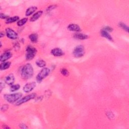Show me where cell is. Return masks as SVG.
<instances>
[{
	"label": "cell",
	"instance_id": "1",
	"mask_svg": "<svg viewBox=\"0 0 129 129\" xmlns=\"http://www.w3.org/2000/svg\"><path fill=\"white\" fill-rule=\"evenodd\" d=\"M33 68L31 64H27L21 69V77L24 79H29L33 76Z\"/></svg>",
	"mask_w": 129,
	"mask_h": 129
},
{
	"label": "cell",
	"instance_id": "22",
	"mask_svg": "<svg viewBox=\"0 0 129 129\" xmlns=\"http://www.w3.org/2000/svg\"><path fill=\"white\" fill-rule=\"evenodd\" d=\"M27 20H28V19L26 18H24L22 19H20L19 21H18V22H17V25H18V26H22L23 25H24L27 22Z\"/></svg>",
	"mask_w": 129,
	"mask_h": 129
},
{
	"label": "cell",
	"instance_id": "10",
	"mask_svg": "<svg viewBox=\"0 0 129 129\" xmlns=\"http://www.w3.org/2000/svg\"><path fill=\"white\" fill-rule=\"evenodd\" d=\"M5 83L9 85H12L15 82V77L13 74L7 75L5 78Z\"/></svg>",
	"mask_w": 129,
	"mask_h": 129
},
{
	"label": "cell",
	"instance_id": "5",
	"mask_svg": "<svg viewBox=\"0 0 129 129\" xmlns=\"http://www.w3.org/2000/svg\"><path fill=\"white\" fill-rule=\"evenodd\" d=\"M85 49L84 46L82 45L76 46L73 51V56L76 58L82 57L85 55Z\"/></svg>",
	"mask_w": 129,
	"mask_h": 129
},
{
	"label": "cell",
	"instance_id": "20",
	"mask_svg": "<svg viewBox=\"0 0 129 129\" xmlns=\"http://www.w3.org/2000/svg\"><path fill=\"white\" fill-rule=\"evenodd\" d=\"M36 63V65L40 68H43L46 66V62L42 59L37 60Z\"/></svg>",
	"mask_w": 129,
	"mask_h": 129
},
{
	"label": "cell",
	"instance_id": "12",
	"mask_svg": "<svg viewBox=\"0 0 129 129\" xmlns=\"http://www.w3.org/2000/svg\"><path fill=\"white\" fill-rule=\"evenodd\" d=\"M67 28L69 30L71 31H74L76 32H78L81 31V28L80 26L76 24H74V23H72V24H69Z\"/></svg>",
	"mask_w": 129,
	"mask_h": 129
},
{
	"label": "cell",
	"instance_id": "7",
	"mask_svg": "<svg viewBox=\"0 0 129 129\" xmlns=\"http://www.w3.org/2000/svg\"><path fill=\"white\" fill-rule=\"evenodd\" d=\"M6 33L7 36L10 39H16L18 37V34L10 28H6Z\"/></svg>",
	"mask_w": 129,
	"mask_h": 129
},
{
	"label": "cell",
	"instance_id": "13",
	"mask_svg": "<svg viewBox=\"0 0 129 129\" xmlns=\"http://www.w3.org/2000/svg\"><path fill=\"white\" fill-rule=\"evenodd\" d=\"M43 13V12L42 11H39L36 13H35L31 17L30 19V22H34L38 20L40 17L42 16V14Z\"/></svg>",
	"mask_w": 129,
	"mask_h": 129
},
{
	"label": "cell",
	"instance_id": "31",
	"mask_svg": "<svg viewBox=\"0 0 129 129\" xmlns=\"http://www.w3.org/2000/svg\"><path fill=\"white\" fill-rule=\"evenodd\" d=\"M107 115H108V118H114V114L112 113H111V112H109L107 114Z\"/></svg>",
	"mask_w": 129,
	"mask_h": 129
},
{
	"label": "cell",
	"instance_id": "32",
	"mask_svg": "<svg viewBox=\"0 0 129 129\" xmlns=\"http://www.w3.org/2000/svg\"><path fill=\"white\" fill-rule=\"evenodd\" d=\"M5 36V34L3 33V32H1V37H3V36Z\"/></svg>",
	"mask_w": 129,
	"mask_h": 129
},
{
	"label": "cell",
	"instance_id": "16",
	"mask_svg": "<svg viewBox=\"0 0 129 129\" xmlns=\"http://www.w3.org/2000/svg\"><path fill=\"white\" fill-rule=\"evenodd\" d=\"M37 7H35V6H32L28 8L26 11V16H29L31 15L34 12H36V11L37 10Z\"/></svg>",
	"mask_w": 129,
	"mask_h": 129
},
{
	"label": "cell",
	"instance_id": "2",
	"mask_svg": "<svg viewBox=\"0 0 129 129\" xmlns=\"http://www.w3.org/2000/svg\"><path fill=\"white\" fill-rule=\"evenodd\" d=\"M22 96V94L21 93H16L10 94H5L4 96L5 99L10 103H13L17 102Z\"/></svg>",
	"mask_w": 129,
	"mask_h": 129
},
{
	"label": "cell",
	"instance_id": "25",
	"mask_svg": "<svg viewBox=\"0 0 129 129\" xmlns=\"http://www.w3.org/2000/svg\"><path fill=\"white\" fill-rule=\"evenodd\" d=\"M9 108V105L8 104H3L1 107V110L2 111H6Z\"/></svg>",
	"mask_w": 129,
	"mask_h": 129
},
{
	"label": "cell",
	"instance_id": "27",
	"mask_svg": "<svg viewBox=\"0 0 129 129\" xmlns=\"http://www.w3.org/2000/svg\"><path fill=\"white\" fill-rule=\"evenodd\" d=\"M57 6L56 5H51V6H50V7H49L48 8H47V11H51L52 10H54L55 9Z\"/></svg>",
	"mask_w": 129,
	"mask_h": 129
},
{
	"label": "cell",
	"instance_id": "29",
	"mask_svg": "<svg viewBox=\"0 0 129 129\" xmlns=\"http://www.w3.org/2000/svg\"><path fill=\"white\" fill-rule=\"evenodd\" d=\"M19 127H20V128L21 129H27L28 128L27 126L26 125L24 124H20V126H19Z\"/></svg>",
	"mask_w": 129,
	"mask_h": 129
},
{
	"label": "cell",
	"instance_id": "28",
	"mask_svg": "<svg viewBox=\"0 0 129 129\" xmlns=\"http://www.w3.org/2000/svg\"><path fill=\"white\" fill-rule=\"evenodd\" d=\"M0 17H1V19H7L8 18H9V16L6 15H5V14H3V13H1V15H0Z\"/></svg>",
	"mask_w": 129,
	"mask_h": 129
},
{
	"label": "cell",
	"instance_id": "21",
	"mask_svg": "<svg viewBox=\"0 0 129 129\" xmlns=\"http://www.w3.org/2000/svg\"><path fill=\"white\" fill-rule=\"evenodd\" d=\"M20 88V85L18 84H15V85H11L10 88V90L11 92H15L16 91L18 90Z\"/></svg>",
	"mask_w": 129,
	"mask_h": 129
},
{
	"label": "cell",
	"instance_id": "9",
	"mask_svg": "<svg viewBox=\"0 0 129 129\" xmlns=\"http://www.w3.org/2000/svg\"><path fill=\"white\" fill-rule=\"evenodd\" d=\"M12 56V54L9 51H6L4 52L0 57V61L2 62H5L7 60L10 59Z\"/></svg>",
	"mask_w": 129,
	"mask_h": 129
},
{
	"label": "cell",
	"instance_id": "26",
	"mask_svg": "<svg viewBox=\"0 0 129 129\" xmlns=\"http://www.w3.org/2000/svg\"><path fill=\"white\" fill-rule=\"evenodd\" d=\"M103 29H104V30L107 31L108 32H112L113 31V29L112 28H111V27H110V26H106V27H105Z\"/></svg>",
	"mask_w": 129,
	"mask_h": 129
},
{
	"label": "cell",
	"instance_id": "18",
	"mask_svg": "<svg viewBox=\"0 0 129 129\" xmlns=\"http://www.w3.org/2000/svg\"><path fill=\"white\" fill-rule=\"evenodd\" d=\"M11 66V63L10 62H3L0 65V69L1 70H7Z\"/></svg>",
	"mask_w": 129,
	"mask_h": 129
},
{
	"label": "cell",
	"instance_id": "4",
	"mask_svg": "<svg viewBox=\"0 0 129 129\" xmlns=\"http://www.w3.org/2000/svg\"><path fill=\"white\" fill-rule=\"evenodd\" d=\"M50 69L48 68H44L38 74L36 77V80L37 82L40 83L42 82V81L47 76H49L50 73Z\"/></svg>",
	"mask_w": 129,
	"mask_h": 129
},
{
	"label": "cell",
	"instance_id": "8",
	"mask_svg": "<svg viewBox=\"0 0 129 129\" xmlns=\"http://www.w3.org/2000/svg\"><path fill=\"white\" fill-rule=\"evenodd\" d=\"M36 87V82H30L26 84L23 88V90L26 93H29L32 91L35 87Z\"/></svg>",
	"mask_w": 129,
	"mask_h": 129
},
{
	"label": "cell",
	"instance_id": "11",
	"mask_svg": "<svg viewBox=\"0 0 129 129\" xmlns=\"http://www.w3.org/2000/svg\"><path fill=\"white\" fill-rule=\"evenodd\" d=\"M51 54L55 57H61L64 55V52L61 49L56 48L51 50Z\"/></svg>",
	"mask_w": 129,
	"mask_h": 129
},
{
	"label": "cell",
	"instance_id": "6",
	"mask_svg": "<svg viewBox=\"0 0 129 129\" xmlns=\"http://www.w3.org/2000/svg\"><path fill=\"white\" fill-rule=\"evenodd\" d=\"M36 97V93L30 94L26 95V96H24V97L21 98V99H20L18 101L16 102V104L17 105H20L22 104L25 103V102H26L29 100H31V99H34Z\"/></svg>",
	"mask_w": 129,
	"mask_h": 129
},
{
	"label": "cell",
	"instance_id": "19",
	"mask_svg": "<svg viewBox=\"0 0 129 129\" xmlns=\"http://www.w3.org/2000/svg\"><path fill=\"white\" fill-rule=\"evenodd\" d=\"M19 17L18 16H15L13 17H9V18H8L6 21V23H14L17 21H19Z\"/></svg>",
	"mask_w": 129,
	"mask_h": 129
},
{
	"label": "cell",
	"instance_id": "14",
	"mask_svg": "<svg viewBox=\"0 0 129 129\" xmlns=\"http://www.w3.org/2000/svg\"><path fill=\"white\" fill-rule=\"evenodd\" d=\"M74 37L76 39L79 40H85L88 38V36L86 34L81 33H76L74 34Z\"/></svg>",
	"mask_w": 129,
	"mask_h": 129
},
{
	"label": "cell",
	"instance_id": "17",
	"mask_svg": "<svg viewBox=\"0 0 129 129\" xmlns=\"http://www.w3.org/2000/svg\"><path fill=\"white\" fill-rule=\"evenodd\" d=\"M38 34L36 33H32L29 36L30 41L33 43H36L38 40Z\"/></svg>",
	"mask_w": 129,
	"mask_h": 129
},
{
	"label": "cell",
	"instance_id": "3",
	"mask_svg": "<svg viewBox=\"0 0 129 129\" xmlns=\"http://www.w3.org/2000/svg\"><path fill=\"white\" fill-rule=\"evenodd\" d=\"M26 53L25 55V58L26 60L27 61H30L32 60L37 53V50L36 48H35L34 47L31 45L28 46L26 48Z\"/></svg>",
	"mask_w": 129,
	"mask_h": 129
},
{
	"label": "cell",
	"instance_id": "15",
	"mask_svg": "<svg viewBox=\"0 0 129 129\" xmlns=\"http://www.w3.org/2000/svg\"><path fill=\"white\" fill-rule=\"evenodd\" d=\"M101 35L103 37L108 39V40L111 41V42H113L114 41V39L112 36H110V34L107 31L104 30V29H102L101 31Z\"/></svg>",
	"mask_w": 129,
	"mask_h": 129
},
{
	"label": "cell",
	"instance_id": "30",
	"mask_svg": "<svg viewBox=\"0 0 129 129\" xmlns=\"http://www.w3.org/2000/svg\"><path fill=\"white\" fill-rule=\"evenodd\" d=\"M5 87V84L4 83L1 82V83H0V92H2V90Z\"/></svg>",
	"mask_w": 129,
	"mask_h": 129
},
{
	"label": "cell",
	"instance_id": "23",
	"mask_svg": "<svg viewBox=\"0 0 129 129\" xmlns=\"http://www.w3.org/2000/svg\"><path fill=\"white\" fill-rule=\"evenodd\" d=\"M119 26L121 28H122L123 29V30H125L127 32H129V27L126 24H125L124 23L120 22V23H119Z\"/></svg>",
	"mask_w": 129,
	"mask_h": 129
},
{
	"label": "cell",
	"instance_id": "24",
	"mask_svg": "<svg viewBox=\"0 0 129 129\" xmlns=\"http://www.w3.org/2000/svg\"><path fill=\"white\" fill-rule=\"evenodd\" d=\"M61 73L64 76H68L69 75V72L68 70L65 68H63L61 70Z\"/></svg>",
	"mask_w": 129,
	"mask_h": 129
}]
</instances>
